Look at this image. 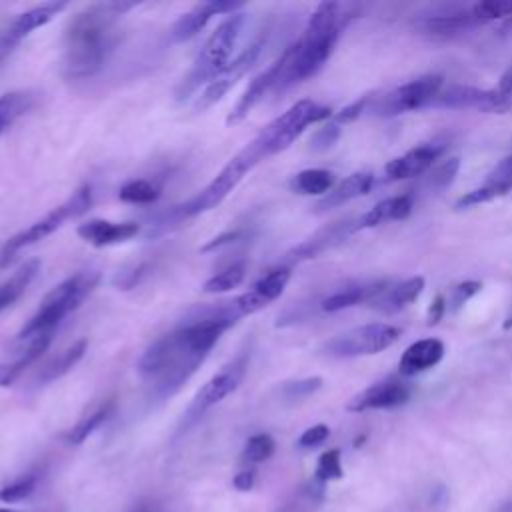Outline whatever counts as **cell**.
I'll return each mask as SVG.
<instances>
[{
	"label": "cell",
	"instance_id": "obj_31",
	"mask_svg": "<svg viewBox=\"0 0 512 512\" xmlns=\"http://www.w3.org/2000/svg\"><path fill=\"white\" fill-rule=\"evenodd\" d=\"M112 410H114V402L108 400V402L100 404L94 412L82 416V418L68 430V434H66L68 444L78 446V444H82L84 440H88V436H90L96 428H100V426L110 418Z\"/></svg>",
	"mask_w": 512,
	"mask_h": 512
},
{
	"label": "cell",
	"instance_id": "obj_36",
	"mask_svg": "<svg viewBox=\"0 0 512 512\" xmlns=\"http://www.w3.org/2000/svg\"><path fill=\"white\" fill-rule=\"evenodd\" d=\"M478 20L472 16V12H458V14H446V16H434L424 22V28L436 34H448V32H458L466 30L470 26H476Z\"/></svg>",
	"mask_w": 512,
	"mask_h": 512
},
{
	"label": "cell",
	"instance_id": "obj_45",
	"mask_svg": "<svg viewBox=\"0 0 512 512\" xmlns=\"http://www.w3.org/2000/svg\"><path fill=\"white\" fill-rule=\"evenodd\" d=\"M338 136H340V126H338L336 122H328V124L320 126V128L312 134L310 146H312V150H316V152L328 150V148L338 140Z\"/></svg>",
	"mask_w": 512,
	"mask_h": 512
},
{
	"label": "cell",
	"instance_id": "obj_51",
	"mask_svg": "<svg viewBox=\"0 0 512 512\" xmlns=\"http://www.w3.org/2000/svg\"><path fill=\"white\" fill-rule=\"evenodd\" d=\"M448 310V306H446V298L442 296V294H438L436 298H434V302L430 304V308H428V326H434V324H438L440 320H442V316H444V312Z\"/></svg>",
	"mask_w": 512,
	"mask_h": 512
},
{
	"label": "cell",
	"instance_id": "obj_9",
	"mask_svg": "<svg viewBox=\"0 0 512 512\" xmlns=\"http://www.w3.org/2000/svg\"><path fill=\"white\" fill-rule=\"evenodd\" d=\"M400 338V328L386 322H372L330 338L322 352L334 358H358L378 354Z\"/></svg>",
	"mask_w": 512,
	"mask_h": 512
},
{
	"label": "cell",
	"instance_id": "obj_50",
	"mask_svg": "<svg viewBox=\"0 0 512 512\" xmlns=\"http://www.w3.org/2000/svg\"><path fill=\"white\" fill-rule=\"evenodd\" d=\"M240 238H242V232H240V230H228V232H224V234L212 238L210 242H206V244L200 248V252H212V250L222 248V246H226V244H232V242H236V240H240Z\"/></svg>",
	"mask_w": 512,
	"mask_h": 512
},
{
	"label": "cell",
	"instance_id": "obj_16",
	"mask_svg": "<svg viewBox=\"0 0 512 512\" xmlns=\"http://www.w3.org/2000/svg\"><path fill=\"white\" fill-rule=\"evenodd\" d=\"M52 342V332H44V334H36L24 340H14V350L0 360V386H12L18 376L30 366L34 364L42 352H46V348Z\"/></svg>",
	"mask_w": 512,
	"mask_h": 512
},
{
	"label": "cell",
	"instance_id": "obj_7",
	"mask_svg": "<svg viewBox=\"0 0 512 512\" xmlns=\"http://www.w3.org/2000/svg\"><path fill=\"white\" fill-rule=\"evenodd\" d=\"M94 202V194H92V186L84 184L78 190L72 192V196L62 202L60 206L52 208L48 214H44L40 220L32 222L28 228L20 230L18 234H14L12 238H8L2 246L0 252V264H8V260L20 252L22 248H28L32 244H38L40 240H44L46 236H50L52 232H56L66 220L70 218H78L82 214H86L90 210Z\"/></svg>",
	"mask_w": 512,
	"mask_h": 512
},
{
	"label": "cell",
	"instance_id": "obj_5",
	"mask_svg": "<svg viewBox=\"0 0 512 512\" xmlns=\"http://www.w3.org/2000/svg\"><path fill=\"white\" fill-rule=\"evenodd\" d=\"M244 22L246 16L242 12H234L216 26V30L208 36L202 50L198 52L196 60L192 62L190 70L178 82L174 90L176 102L188 100L202 84L208 86L230 64V56L242 34Z\"/></svg>",
	"mask_w": 512,
	"mask_h": 512
},
{
	"label": "cell",
	"instance_id": "obj_22",
	"mask_svg": "<svg viewBox=\"0 0 512 512\" xmlns=\"http://www.w3.org/2000/svg\"><path fill=\"white\" fill-rule=\"evenodd\" d=\"M412 212V198L408 194L400 196H390L386 200H380L374 204L366 214L356 218L352 222V232L362 230V228H374L384 222H394V220H404Z\"/></svg>",
	"mask_w": 512,
	"mask_h": 512
},
{
	"label": "cell",
	"instance_id": "obj_28",
	"mask_svg": "<svg viewBox=\"0 0 512 512\" xmlns=\"http://www.w3.org/2000/svg\"><path fill=\"white\" fill-rule=\"evenodd\" d=\"M38 270H40V262L28 260L6 282L0 284V312L6 310L8 306H12L24 294V290L34 280Z\"/></svg>",
	"mask_w": 512,
	"mask_h": 512
},
{
	"label": "cell",
	"instance_id": "obj_12",
	"mask_svg": "<svg viewBox=\"0 0 512 512\" xmlns=\"http://www.w3.org/2000/svg\"><path fill=\"white\" fill-rule=\"evenodd\" d=\"M268 42V28H264L234 60H230V64L204 88V92L198 96L194 110L196 112H204L206 108L214 106L218 100H222L232 86L254 66V62L258 60L260 52L264 50Z\"/></svg>",
	"mask_w": 512,
	"mask_h": 512
},
{
	"label": "cell",
	"instance_id": "obj_3",
	"mask_svg": "<svg viewBox=\"0 0 512 512\" xmlns=\"http://www.w3.org/2000/svg\"><path fill=\"white\" fill-rule=\"evenodd\" d=\"M206 360L204 354L194 352L176 328L156 338L138 360V374L150 386L156 400H166L176 394L182 384L200 368Z\"/></svg>",
	"mask_w": 512,
	"mask_h": 512
},
{
	"label": "cell",
	"instance_id": "obj_47",
	"mask_svg": "<svg viewBox=\"0 0 512 512\" xmlns=\"http://www.w3.org/2000/svg\"><path fill=\"white\" fill-rule=\"evenodd\" d=\"M150 270V264L148 262H140L138 266L126 270V272H120L116 278H114V284L122 290H128V288H134Z\"/></svg>",
	"mask_w": 512,
	"mask_h": 512
},
{
	"label": "cell",
	"instance_id": "obj_53",
	"mask_svg": "<svg viewBox=\"0 0 512 512\" xmlns=\"http://www.w3.org/2000/svg\"><path fill=\"white\" fill-rule=\"evenodd\" d=\"M134 512H162L158 506H154V504H150V502H146V504H140Z\"/></svg>",
	"mask_w": 512,
	"mask_h": 512
},
{
	"label": "cell",
	"instance_id": "obj_42",
	"mask_svg": "<svg viewBox=\"0 0 512 512\" xmlns=\"http://www.w3.org/2000/svg\"><path fill=\"white\" fill-rule=\"evenodd\" d=\"M320 388H322V378L320 376H310V378H302V380L284 382L282 384V394L288 400H302V398L314 394Z\"/></svg>",
	"mask_w": 512,
	"mask_h": 512
},
{
	"label": "cell",
	"instance_id": "obj_10",
	"mask_svg": "<svg viewBox=\"0 0 512 512\" xmlns=\"http://www.w3.org/2000/svg\"><path fill=\"white\" fill-rule=\"evenodd\" d=\"M440 90H442V76L426 74L378 96L372 102L370 110L376 116H386V118L398 116L410 110H418L422 106H432Z\"/></svg>",
	"mask_w": 512,
	"mask_h": 512
},
{
	"label": "cell",
	"instance_id": "obj_17",
	"mask_svg": "<svg viewBox=\"0 0 512 512\" xmlns=\"http://www.w3.org/2000/svg\"><path fill=\"white\" fill-rule=\"evenodd\" d=\"M244 4L242 2H232V0H208L192 6L188 12L178 16V20L170 28V38L172 42H186L194 38L212 16L216 14H234L240 10Z\"/></svg>",
	"mask_w": 512,
	"mask_h": 512
},
{
	"label": "cell",
	"instance_id": "obj_44",
	"mask_svg": "<svg viewBox=\"0 0 512 512\" xmlns=\"http://www.w3.org/2000/svg\"><path fill=\"white\" fill-rule=\"evenodd\" d=\"M458 168H460V160L454 156V158H448L444 160L442 164H438L432 174H430V182L434 188H446L448 184H452L454 176L458 174Z\"/></svg>",
	"mask_w": 512,
	"mask_h": 512
},
{
	"label": "cell",
	"instance_id": "obj_39",
	"mask_svg": "<svg viewBox=\"0 0 512 512\" xmlns=\"http://www.w3.org/2000/svg\"><path fill=\"white\" fill-rule=\"evenodd\" d=\"M512 106V68L502 74L498 84L490 88V114H504Z\"/></svg>",
	"mask_w": 512,
	"mask_h": 512
},
{
	"label": "cell",
	"instance_id": "obj_49",
	"mask_svg": "<svg viewBox=\"0 0 512 512\" xmlns=\"http://www.w3.org/2000/svg\"><path fill=\"white\" fill-rule=\"evenodd\" d=\"M488 182H500V184H512V154L506 156L496 164V168L488 174Z\"/></svg>",
	"mask_w": 512,
	"mask_h": 512
},
{
	"label": "cell",
	"instance_id": "obj_13",
	"mask_svg": "<svg viewBox=\"0 0 512 512\" xmlns=\"http://www.w3.org/2000/svg\"><path fill=\"white\" fill-rule=\"evenodd\" d=\"M284 66H286V52H282L264 72H260L250 84L248 88L242 92V96L238 98L236 106L232 108V112L228 114L226 118V124L228 126H236L240 122H244L248 118V114L262 102V98L276 90L278 82H280V76L284 72Z\"/></svg>",
	"mask_w": 512,
	"mask_h": 512
},
{
	"label": "cell",
	"instance_id": "obj_54",
	"mask_svg": "<svg viewBox=\"0 0 512 512\" xmlns=\"http://www.w3.org/2000/svg\"><path fill=\"white\" fill-rule=\"evenodd\" d=\"M504 328H506V330H508V328H512V316H508V318H506V322H504Z\"/></svg>",
	"mask_w": 512,
	"mask_h": 512
},
{
	"label": "cell",
	"instance_id": "obj_34",
	"mask_svg": "<svg viewBox=\"0 0 512 512\" xmlns=\"http://www.w3.org/2000/svg\"><path fill=\"white\" fill-rule=\"evenodd\" d=\"M510 190H512V184H500V182H488L486 180L480 188L464 192L456 200L454 208L456 210H464V208H472V206H478V204H486V202H490L494 198H500V196L508 194Z\"/></svg>",
	"mask_w": 512,
	"mask_h": 512
},
{
	"label": "cell",
	"instance_id": "obj_33",
	"mask_svg": "<svg viewBox=\"0 0 512 512\" xmlns=\"http://www.w3.org/2000/svg\"><path fill=\"white\" fill-rule=\"evenodd\" d=\"M244 276H246V264L244 262H234V264L226 266L224 270L216 272L214 276H210L204 282L202 290L206 294H222V292H228V290L240 286Z\"/></svg>",
	"mask_w": 512,
	"mask_h": 512
},
{
	"label": "cell",
	"instance_id": "obj_27",
	"mask_svg": "<svg viewBox=\"0 0 512 512\" xmlns=\"http://www.w3.org/2000/svg\"><path fill=\"white\" fill-rule=\"evenodd\" d=\"M336 186V176L324 168H306L290 180V188L304 196H324Z\"/></svg>",
	"mask_w": 512,
	"mask_h": 512
},
{
	"label": "cell",
	"instance_id": "obj_48",
	"mask_svg": "<svg viewBox=\"0 0 512 512\" xmlns=\"http://www.w3.org/2000/svg\"><path fill=\"white\" fill-rule=\"evenodd\" d=\"M330 436V428L326 424H314L310 428H306L300 438H298V446L300 448H316L320 446L326 438Z\"/></svg>",
	"mask_w": 512,
	"mask_h": 512
},
{
	"label": "cell",
	"instance_id": "obj_46",
	"mask_svg": "<svg viewBox=\"0 0 512 512\" xmlns=\"http://www.w3.org/2000/svg\"><path fill=\"white\" fill-rule=\"evenodd\" d=\"M370 96L366 94V96H362V98H358L356 102H352V104H348V106H344L342 110H338L336 114H334V118H332V122H336L338 126L340 124H348V122H352V120H356L358 116H362V112H366V108H368V104H370Z\"/></svg>",
	"mask_w": 512,
	"mask_h": 512
},
{
	"label": "cell",
	"instance_id": "obj_32",
	"mask_svg": "<svg viewBox=\"0 0 512 512\" xmlns=\"http://www.w3.org/2000/svg\"><path fill=\"white\" fill-rule=\"evenodd\" d=\"M160 184H156L154 180H146V178H136V180H130L126 182L118 196L122 202H128V204H152L160 198Z\"/></svg>",
	"mask_w": 512,
	"mask_h": 512
},
{
	"label": "cell",
	"instance_id": "obj_26",
	"mask_svg": "<svg viewBox=\"0 0 512 512\" xmlns=\"http://www.w3.org/2000/svg\"><path fill=\"white\" fill-rule=\"evenodd\" d=\"M348 232H352V224L348 226L346 222H338L332 224L320 232H316L312 238L304 240L302 244H298L294 250L288 252V256L292 260H308V258H316L318 254H322L326 248H330L332 244H336L338 240H342Z\"/></svg>",
	"mask_w": 512,
	"mask_h": 512
},
{
	"label": "cell",
	"instance_id": "obj_38",
	"mask_svg": "<svg viewBox=\"0 0 512 512\" xmlns=\"http://www.w3.org/2000/svg\"><path fill=\"white\" fill-rule=\"evenodd\" d=\"M36 484H38V476L36 474H24V476L12 480L10 484L0 488V502H4V504L20 502V500L28 498L36 490Z\"/></svg>",
	"mask_w": 512,
	"mask_h": 512
},
{
	"label": "cell",
	"instance_id": "obj_43",
	"mask_svg": "<svg viewBox=\"0 0 512 512\" xmlns=\"http://www.w3.org/2000/svg\"><path fill=\"white\" fill-rule=\"evenodd\" d=\"M482 290V282H476V280H466V282H460L452 288L450 292V298L446 300V306L448 310L456 312L458 308H462L474 294H478Z\"/></svg>",
	"mask_w": 512,
	"mask_h": 512
},
{
	"label": "cell",
	"instance_id": "obj_19",
	"mask_svg": "<svg viewBox=\"0 0 512 512\" xmlns=\"http://www.w3.org/2000/svg\"><path fill=\"white\" fill-rule=\"evenodd\" d=\"M138 232H140L138 222H110V220H100V218L88 220L78 226V236L96 248L126 242L130 238H134Z\"/></svg>",
	"mask_w": 512,
	"mask_h": 512
},
{
	"label": "cell",
	"instance_id": "obj_25",
	"mask_svg": "<svg viewBox=\"0 0 512 512\" xmlns=\"http://www.w3.org/2000/svg\"><path fill=\"white\" fill-rule=\"evenodd\" d=\"M424 290V278L422 276H412L402 280L400 284L388 286L370 306L384 314H394L406 306H410Z\"/></svg>",
	"mask_w": 512,
	"mask_h": 512
},
{
	"label": "cell",
	"instance_id": "obj_18",
	"mask_svg": "<svg viewBox=\"0 0 512 512\" xmlns=\"http://www.w3.org/2000/svg\"><path fill=\"white\" fill-rule=\"evenodd\" d=\"M442 150H444V146L438 144V142L422 144V146H416V148L408 150L406 154L390 160L384 166L386 180L394 182V180H406V178H414V176L424 174L428 168H432V164L438 160Z\"/></svg>",
	"mask_w": 512,
	"mask_h": 512
},
{
	"label": "cell",
	"instance_id": "obj_6",
	"mask_svg": "<svg viewBox=\"0 0 512 512\" xmlns=\"http://www.w3.org/2000/svg\"><path fill=\"white\" fill-rule=\"evenodd\" d=\"M98 282L100 274L96 270H82L78 274L68 276L42 298L34 316L20 328L14 340L54 332V328L96 290Z\"/></svg>",
	"mask_w": 512,
	"mask_h": 512
},
{
	"label": "cell",
	"instance_id": "obj_20",
	"mask_svg": "<svg viewBox=\"0 0 512 512\" xmlns=\"http://www.w3.org/2000/svg\"><path fill=\"white\" fill-rule=\"evenodd\" d=\"M444 352H446L444 342L438 338L416 340L400 356L398 372H400V376H406V378L422 374V372L434 368L444 358Z\"/></svg>",
	"mask_w": 512,
	"mask_h": 512
},
{
	"label": "cell",
	"instance_id": "obj_29",
	"mask_svg": "<svg viewBox=\"0 0 512 512\" xmlns=\"http://www.w3.org/2000/svg\"><path fill=\"white\" fill-rule=\"evenodd\" d=\"M86 340L82 338V340H78V342H74L72 346H68L66 350H62L56 358H52L44 368H42V372L38 374V382H42V384H48V382H54V380H58V378H62L64 374H68L80 360H82V356H84V352H86Z\"/></svg>",
	"mask_w": 512,
	"mask_h": 512
},
{
	"label": "cell",
	"instance_id": "obj_23",
	"mask_svg": "<svg viewBox=\"0 0 512 512\" xmlns=\"http://www.w3.org/2000/svg\"><path fill=\"white\" fill-rule=\"evenodd\" d=\"M432 106L440 108H452V110H464V108H474L480 112H488L490 106V90L476 88V86H462V84H452L436 96Z\"/></svg>",
	"mask_w": 512,
	"mask_h": 512
},
{
	"label": "cell",
	"instance_id": "obj_8",
	"mask_svg": "<svg viewBox=\"0 0 512 512\" xmlns=\"http://www.w3.org/2000/svg\"><path fill=\"white\" fill-rule=\"evenodd\" d=\"M248 362H250V350L244 348L240 350L232 360H228L198 392L196 396L192 398L190 406L186 408V412L182 414V422H180V432L190 428L192 424L198 422V418L208 410L212 408L214 404L222 402L226 396H230L238 386L240 382L244 380L246 376V370H248Z\"/></svg>",
	"mask_w": 512,
	"mask_h": 512
},
{
	"label": "cell",
	"instance_id": "obj_55",
	"mask_svg": "<svg viewBox=\"0 0 512 512\" xmlns=\"http://www.w3.org/2000/svg\"><path fill=\"white\" fill-rule=\"evenodd\" d=\"M0 512H18V510H12V508H0Z\"/></svg>",
	"mask_w": 512,
	"mask_h": 512
},
{
	"label": "cell",
	"instance_id": "obj_4",
	"mask_svg": "<svg viewBox=\"0 0 512 512\" xmlns=\"http://www.w3.org/2000/svg\"><path fill=\"white\" fill-rule=\"evenodd\" d=\"M266 156H272L270 138L262 128L254 140H250L236 156H232V160H228V164L216 174V178L210 184H206L196 196H192L184 204L174 206L168 218L180 222L216 208L240 184V180Z\"/></svg>",
	"mask_w": 512,
	"mask_h": 512
},
{
	"label": "cell",
	"instance_id": "obj_35",
	"mask_svg": "<svg viewBox=\"0 0 512 512\" xmlns=\"http://www.w3.org/2000/svg\"><path fill=\"white\" fill-rule=\"evenodd\" d=\"M30 34V28L24 24V20L20 18V14L6 24L4 28H0V68L4 66V62L12 56V52L16 50V46Z\"/></svg>",
	"mask_w": 512,
	"mask_h": 512
},
{
	"label": "cell",
	"instance_id": "obj_1",
	"mask_svg": "<svg viewBox=\"0 0 512 512\" xmlns=\"http://www.w3.org/2000/svg\"><path fill=\"white\" fill-rule=\"evenodd\" d=\"M134 2H98L76 12L62 36V74L82 80L98 74L118 42V20Z\"/></svg>",
	"mask_w": 512,
	"mask_h": 512
},
{
	"label": "cell",
	"instance_id": "obj_37",
	"mask_svg": "<svg viewBox=\"0 0 512 512\" xmlns=\"http://www.w3.org/2000/svg\"><path fill=\"white\" fill-rule=\"evenodd\" d=\"M276 450L274 438L270 434H254L248 438L244 450H242V460L250 462V464H260L264 460H268Z\"/></svg>",
	"mask_w": 512,
	"mask_h": 512
},
{
	"label": "cell",
	"instance_id": "obj_21",
	"mask_svg": "<svg viewBox=\"0 0 512 512\" xmlns=\"http://www.w3.org/2000/svg\"><path fill=\"white\" fill-rule=\"evenodd\" d=\"M374 184V174L372 172H354L350 176H346L340 184H336L328 194H324L314 210L316 212H326V210H332V208H338L350 200H356L364 194L370 192Z\"/></svg>",
	"mask_w": 512,
	"mask_h": 512
},
{
	"label": "cell",
	"instance_id": "obj_24",
	"mask_svg": "<svg viewBox=\"0 0 512 512\" xmlns=\"http://www.w3.org/2000/svg\"><path fill=\"white\" fill-rule=\"evenodd\" d=\"M386 288H388V282H386V280L372 282V284H366V286H362V284H350V286H346V288L336 290V292L330 294L328 298H324V300H322V310H324V312H338V310L356 306V304H360V302L372 304Z\"/></svg>",
	"mask_w": 512,
	"mask_h": 512
},
{
	"label": "cell",
	"instance_id": "obj_2",
	"mask_svg": "<svg viewBox=\"0 0 512 512\" xmlns=\"http://www.w3.org/2000/svg\"><path fill=\"white\" fill-rule=\"evenodd\" d=\"M354 14L356 10L350 4H318L304 28V34L284 50L286 66L274 92H282L314 76L332 56L342 30L354 18Z\"/></svg>",
	"mask_w": 512,
	"mask_h": 512
},
{
	"label": "cell",
	"instance_id": "obj_30",
	"mask_svg": "<svg viewBox=\"0 0 512 512\" xmlns=\"http://www.w3.org/2000/svg\"><path fill=\"white\" fill-rule=\"evenodd\" d=\"M32 106V94L26 90H12L0 96V136L28 112Z\"/></svg>",
	"mask_w": 512,
	"mask_h": 512
},
{
	"label": "cell",
	"instance_id": "obj_40",
	"mask_svg": "<svg viewBox=\"0 0 512 512\" xmlns=\"http://www.w3.org/2000/svg\"><path fill=\"white\" fill-rule=\"evenodd\" d=\"M472 16L482 22H490L496 18H506L512 16V0H482L470 8Z\"/></svg>",
	"mask_w": 512,
	"mask_h": 512
},
{
	"label": "cell",
	"instance_id": "obj_11",
	"mask_svg": "<svg viewBox=\"0 0 512 512\" xmlns=\"http://www.w3.org/2000/svg\"><path fill=\"white\" fill-rule=\"evenodd\" d=\"M332 110L328 106H320L312 100H298L278 118L264 126V132L270 138V152L286 150L308 126L330 118Z\"/></svg>",
	"mask_w": 512,
	"mask_h": 512
},
{
	"label": "cell",
	"instance_id": "obj_41",
	"mask_svg": "<svg viewBox=\"0 0 512 512\" xmlns=\"http://www.w3.org/2000/svg\"><path fill=\"white\" fill-rule=\"evenodd\" d=\"M342 474H344V472H342V462H340V450H338V448L326 450V452L318 458L314 478L326 484L328 480H338V478H342Z\"/></svg>",
	"mask_w": 512,
	"mask_h": 512
},
{
	"label": "cell",
	"instance_id": "obj_15",
	"mask_svg": "<svg viewBox=\"0 0 512 512\" xmlns=\"http://www.w3.org/2000/svg\"><path fill=\"white\" fill-rule=\"evenodd\" d=\"M410 398V388L406 382L398 378H388L382 382H374L362 392H358L348 404V412H366V410H382L396 408L406 404Z\"/></svg>",
	"mask_w": 512,
	"mask_h": 512
},
{
	"label": "cell",
	"instance_id": "obj_52",
	"mask_svg": "<svg viewBox=\"0 0 512 512\" xmlns=\"http://www.w3.org/2000/svg\"><path fill=\"white\" fill-rule=\"evenodd\" d=\"M254 478H256V474H254V470H242V472H238L236 476H234V480H232V484H234V488L238 490V492H248L252 486H254Z\"/></svg>",
	"mask_w": 512,
	"mask_h": 512
},
{
	"label": "cell",
	"instance_id": "obj_14",
	"mask_svg": "<svg viewBox=\"0 0 512 512\" xmlns=\"http://www.w3.org/2000/svg\"><path fill=\"white\" fill-rule=\"evenodd\" d=\"M288 280H290V268L288 266H278V268L268 270L262 278H258L254 282V286L248 292H244V294H240L232 300L238 314L240 316H250V314L262 310L264 306H268L270 302H274L276 298H280Z\"/></svg>",
	"mask_w": 512,
	"mask_h": 512
}]
</instances>
